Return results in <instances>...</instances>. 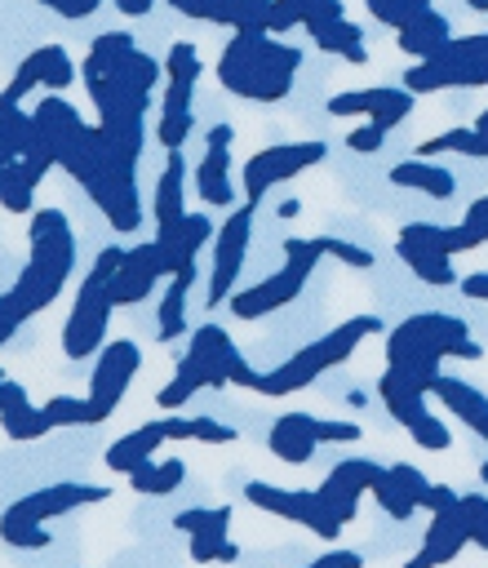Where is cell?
Masks as SVG:
<instances>
[{
  "label": "cell",
  "instance_id": "obj_1",
  "mask_svg": "<svg viewBox=\"0 0 488 568\" xmlns=\"http://www.w3.org/2000/svg\"><path fill=\"white\" fill-rule=\"evenodd\" d=\"M27 244H31V257L22 266V275L13 280L4 297V306L27 324L31 315H40L44 306L58 302L62 284L71 280L75 271V231L67 222V213L58 209H31V222H27Z\"/></svg>",
  "mask_w": 488,
  "mask_h": 568
},
{
  "label": "cell",
  "instance_id": "obj_2",
  "mask_svg": "<svg viewBox=\"0 0 488 568\" xmlns=\"http://www.w3.org/2000/svg\"><path fill=\"white\" fill-rule=\"evenodd\" d=\"M479 355H484V346L470 337L466 320L461 315H448V311L408 315L386 337V368L404 373L426 395H430L444 359H479Z\"/></svg>",
  "mask_w": 488,
  "mask_h": 568
},
{
  "label": "cell",
  "instance_id": "obj_3",
  "mask_svg": "<svg viewBox=\"0 0 488 568\" xmlns=\"http://www.w3.org/2000/svg\"><path fill=\"white\" fill-rule=\"evenodd\" d=\"M302 67V49L279 36L235 31L217 58V84L248 102H284L293 93V75Z\"/></svg>",
  "mask_w": 488,
  "mask_h": 568
},
{
  "label": "cell",
  "instance_id": "obj_4",
  "mask_svg": "<svg viewBox=\"0 0 488 568\" xmlns=\"http://www.w3.org/2000/svg\"><path fill=\"white\" fill-rule=\"evenodd\" d=\"M373 333H382V320L377 315H350V320H342L337 328H328L324 337H315V342H306L302 351H293L284 364H275L271 373H257V395H271V399H279V395H293V390H306L315 377H324L328 368H337V364H346L350 355H355V346L364 342V337H373Z\"/></svg>",
  "mask_w": 488,
  "mask_h": 568
},
{
  "label": "cell",
  "instance_id": "obj_5",
  "mask_svg": "<svg viewBox=\"0 0 488 568\" xmlns=\"http://www.w3.org/2000/svg\"><path fill=\"white\" fill-rule=\"evenodd\" d=\"M333 248H337V235H311V240H284V266L275 271V275H266V280H257V284H248V288H235L231 293V315L235 320H266L271 311H279V306H288V302H297L302 297V288H306V280H311V271H315V262L328 253L333 257Z\"/></svg>",
  "mask_w": 488,
  "mask_h": 568
},
{
  "label": "cell",
  "instance_id": "obj_6",
  "mask_svg": "<svg viewBox=\"0 0 488 568\" xmlns=\"http://www.w3.org/2000/svg\"><path fill=\"white\" fill-rule=\"evenodd\" d=\"M120 262H124V248L120 244H106L98 253V262L89 266L80 293L71 302V315L62 324V355L67 359H89V355H98L106 346L102 337H106V324H111V311H115L106 284H111V275H115Z\"/></svg>",
  "mask_w": 488,
  "mask_h": 568
},
{
  "label": "cell",
  "instance_id": "obj_7",
  "mask_svg": "<svg viewBox=\"0 0 488 568\" xmlns=\"http://www.w3.org/2000/svg\"><path fill=\"white\" fill-rule=\"evenodd\" d=\"M488 84V31L484 36H453L435 58L413 62L404 71V89L439 93V89H484Z\"/></svg>",
  "mask_w": 488,
  "mask_h": 568
},
{
  "label": "cell",
  "instance_id": "obj_8",
  "mask_svg": "<svg viewBox=\"0 0 488 568\" xmlns=\"http://www.w3.org/2000/svg\"><path fill=\"white\" fill-rule=\"evenodd\" d=\"M377 399L386 404V413L413 435V444L417 448H426V453H444L448 444H453V435H448V426L426 408V390L421 386H413L404 373H395V368H386L382 377H377Z\"/></svg>",
  "mask_w": 488,
  "mask_h": 568
},
{
  "label": "cell",
  "instance_id": "obj_9",
  "mask_svg": "<svg viewBox=\"0 0 488 568\" xmlns=\"http://www.w3.org/2000/svg\"><path fill=\"white\" fill-rule=\"evenodd\" d=\"M244 501L257 506V510H266V515H275V519H288V524L311 528L319 541H333V537L346 528V524L319 501L315 488H279V484H266V479H248V484H244Z\"/></svg>",
  "mask_w": 488,
  "mask_h": 568
},
{
  "label": "cell",
  "instance_id": "obj_10",
  "mask_svg": "<svg viewBox=\"0 0 488 568\" xmlns=\"http://www.w3.org/2000/svg\"><path fill=\"white\" fill-rule=\"evenodd\" d=\"M324 155H328V146H324V142H271V146L253 151V155L244 160V173H240L244 200H248V204H257L271 186H279V182H288V178H297L302 169L319 164Z\"/></svg>",
  "mask_w": 488,
  "mask_h": 568
},
{
  "label": "cell",
  "instance_id": "obj_11",
  "mask_svg": "<svg viewBox=\"0 0 488 568\" xmlns=\"http://www.w3.org/2000/svg\"><path fill=\"white\" fill-rule=\"evenodd\" d=\"M248 235H253V204H235V213H226V222L213 235V275H209V306L231 302L235 280L244 271V253H248Z\"/></svg>",
  "mask_w": 488,
  "mask_h": 568
},
{
  "label": "cell",
  "instance_id": "obj_12",
  "mask_svg": "<svg viewBox=\"0 0 488 568\" xmlns=\"http://www.w3.org/2000/svg\"><path fill=\"white\" fill-rule=\"evenodd\" d=\"M71 80H75L71 53H67L62 44H40V49H31V53L18 62V71L9 75V84L0 89V115L13 111V106H22V98H27L35 84H44L49 93H62Z\"/></svg>",
  "mask_w": 488,
  "mask_h": 568
},
{
  "label": "cell",
  "instance_id": "obj_13",
  "mask_svg": "<svg viewBox=\"0 0 488 568\" xmlns=\"http://www.w3.org/2000/svg\"><path fill=\"white\" fill-rule=\"evenodd\" d=\"M413 106H417V93L413 89H404V84H377V89H342V93H333L328 98V115H368V124H377V129H395V124H404L408 115H413Z\"/></svg>",
  "mask_w": 488,
  "mask_h": 568
},
{
  "label": "cell",
  "instance_id": "obj_14",
  "mask_svg": "<svg viewBox=\"0 0 488 568\" xmlns=\"http://www.w3.org/2000/svg\"><path fill=\"white\" fill-rule=\"evenodd\" d=\"M138 368H142V351H138V342H129V337L106 342V346L98 351L93 377H89V399H93V408H98L102 417L115 413V404L124 399V390H129V382H133Z\"/></svg>",
  "mask_w": 488,
  "mask_h": 568
},
{
  "label": "cell",
  "instance_id": "obj_15",
  "mask_svg": "<svg viewBox=\"0 0 488 568\" xmlns=\"http://www.w3.org/2000/svg\"><path fill=\"white\" fill-rule=\"evenodd\" d=\"M231 138H235L231 124H213V129L204 133V155H200V164L191 169V182H195V191H200V200H204L209 209H231V204H235Z\"/></svg>",
  "mask_w": 488,
  "mask_h": 568
},
{
  "label": "cell",
  "instance_id": "obj_16",
  "mask_svg": "<svg viewBox=\"0 0 488 568\" xmlns=\"http://www.w3.org/2000/svg\"><path fill=\"white\" fill-rule=\"evenodd\" d=\"M386 466L382 462H368V457H346V462H337L324 479H319V501L342 519V524H350L355 515H359V497L373 488V479L382 475Z\"/></svg>",
  "mask_w": 488,
  "mask_h": 568
},
{
  "label": "cell",
  "instance_id": "obj_17",
  "mask_svg": "<svg viewBox=\"0 0 488 568\" xmlns=\"http://www.w3.org/2000/svg\"><path fill=\"white\" fill-rule=\"evenodd\" d=\"M106 497H111L106 484L58 479V484H49V488H35V493L9 501V510L22 515V519H31V524H49L53 515H67V510H75V506H98V501H106Z\"/></svg>",
  "mask_w": 488,
  "mask_h": 568
},
{
  "label": "cell",
  "instance_id": "obj_18",
  "mask_svg": "<svg viewBox=\"0 0 488 568\" xmlns=\"http://www.w3.org/2000/svg\"><path fill=\"white\" fill-rule=\"evenodd\" d=\"M191 351H200L209 364H213V377H217V390L222 386H240V390H253L257 386V368L244 359V351L231 342V333L222 324H200L191 333Z\"/></svg>",
  "mask_w": 488,
  "mask_h": 568
},
{
  "label": "cell",
  "instance_id": "obj_19",
  "mask_svg": "<svg viewBox=\"0 0 488 568\" xmlns=\"http://www.w3.org/2000/svg\"><path fill=\"white\" fill-rule=\"evenodd\" d=\"M466 546H470V532L461 524V501H457L453 510H435L430 515V524L421 532V546L413 550L408 564L413 568H448Z\"/></svg>",
  "mask_w": 488,
  "mask_h": 568
},
{
  "label": "cell",
  "instance_id": "obj_20",
  "mask_svg": "<svg viewBox=\"0 0 488 568\" xmlns=\"http://www.w3.org/2000/svg\"><path fill=\"white\" fill-rule=\"evenodd\" d=\"M213 217L209 213H186L177 226H160L155 235V253H160V266H164V280L191 262H200V248L213 240Z\"/></svg>",
  "mask_w": 488,
  "mask_h": 568
},
{
  "label": "cell",
  "instance_id": "obj_21",
  "mask_svg": "<svg viewBox=\"0 0 488 568\" xmlns=\"http://www.w3.org/2000/svg\"><path fill=\"white\" fill-rule=\"evenodd\" d=\"M160 280H164V266H160V253H155V240H151V244H138V248H124V262L115 266L106 293H111L115 306H133V302H142Z\"/></svg>",
  "mask_w": 488,
  "mask_h": 568
},
{
  "label": "cell",
  "instance_id": "obj_22",
  "mask_svg": "<svg viewBox=\"0 0 488 568\" xmlns=\"http://www.w3.org/2000/svg\"><path fill=\"white\" fill-rule=\"evenodd\" d=\"M200 49L191 40H177L164 58V106L160 115H186L191 111V93L200 84Z\"/></svg>",
  "mask_w": 488,
  "mask_h": 568
},
{
  "label": "cell",
  "instance_id": "obj_23",
  "mask_svg": "<svg viewBox=\"0 0 488 568\" xmlns=\"http://www.w3.org/2000/svg\"><path fill=\"white\" fill-rule=\"evenodd\" d=\"M430 395L461 422V426H470L479 439H488V395L479 390V386H470L466 377H453V373H439L435 377V386H430Z\"/></svg>",
  "mask_w": 488,
  "mask_h": 568
},
{
  "label": "cell",
  "instance_id": "obj_24",
  "mask_svg": "<svg viewBox=\"0 0 488 568\" xmlns=\"http://www.w3.org/2000/svg\"><path fill=\"white\" fill-rule=\"evenodd\" d=\"M195 390H217V377H213V364H209L200 351H191V346H186V355L177 359L173 377L155 390V404H160V408H182Z\"/></svg>",
  "mask_w": 488,
  "mask_h": 568
},
{
  "label": "cell",
  "instance_id": "obj_25",
  "mask_svg": "<svg viewBox=\"0 0 488 568\" xmlns=\"http://www.w3.org/2000/svg\"><path fill=\"white\" fill-rule=\"evenodd\" d=\"M266 448L288 462V466H306L319 448V439L311 435V413H279L271 422V435H266Z\"/></svg>",
  "mask_w": 488,
  "mask_h": 568
},
{
  "label": "cell",
  "instance_id": "obj_26",
  "mask_svg": "<svg viewBox=\"0 0 488 568\" xmlns=\"http://www.w3.org/2000/svg\"><path fill=\"white\" fill-rule=\"evenodd\" d=\"M169 439V430H164V417L160 422H142L138 430H129V435H120L111 448H106V470H115V475H133L138 466H146L151 457H155V448Z\"/></svg>",
  "mask_w": 488,
  "mask_h": 568
},
{
  "label": "cell",
  "instance_id": "obj_27",
  "mask_svg": "<svg viewBox=\"0 0 488 568\" xmlns=\"http://www.w3.org/2000/svg\"><path fill=\"white\" fill-rule=\"evenodd\" d=\"M448 40H453V22H448L439 9H421V13H417V18H408V22L399 27V36H395V44H399L413 62L435 58Z\"/></svg>",
  "mask_w": 488,
  "mask_h": 568
},
{
  "label": "cell",
  "instance_id": "obj_28",
  "mask_svg": "<svg viewBox=\"0 0 488 568\" xmlns=\"http://www.w3.org/2000/svg\"><path fill=\"white\" fill-rule=\"evenodd\" d=\"M182 195H186V160H182V151H169V160L155 178V209H151L155 226H177L186 217Z\"/></svg>",
  "mask_w": 488,
  "mask_h": 568
},
{
  "label": "cell",
  "instance_id": "obj_29",
  "mask_svg": "<svg viewBox=\"0 0 488 568\" xmlns=\"http://www.w3.org/2000/svg\"><path fill=\"white\" fill-rule=\"evenodd\" d=\"M195 275H200V262H191V266H182V271H173V275L164 280V302H160V315H155V320H160V324H155L160 342H173V337L186 333V297H191Z\"/></svg>",
  "mask_w": 488,
  "mask_h": 568
},
{
  "label": "cell",
  "instance_id": "obj_30",
  "mask_svg": "<svg viewBox=\"0 0 488 568\" xmlns=\"http://www.w3.org/2000/svg\"><path fill=\"white\" fill-rule=\"evenodd\" d=\"M306 36L315 40V49L319 53H333V58H342V62H364L368 58V49H364V31L342 13V18H328V22H315V27H306Z\"/></svg>",
  "mask_w": 488,
  "mask_h": 568
},
{
  "label": "cell",
  "instance_id": "obj_31",
  "mask_svg": "<svg viewBox=\"0 0 488 568\" xmlns=\"http://www.w3.org/2000/svg\"><path fill=\"white\" fill-rule=\"evenodd\" d=\"M395 253H399V262L421 280V284H430V288H448V284H457L461 275L453 271V257L448 253H439V248H426V244H413V240H395Z\"/></svg>",
  "mask_w": 488,
  "mask_h": 568
},
{
  "label": "cell",
  "instance_id": "obj_32",
  "mask_svg": "<svg viewBox=\"0 0 488 568\" xmlns=\"http://www.w3.org/2000/svg\"><path fill=\"white\" fill-rule=\"evenodd\" d=\"M390 182H395V186H404V191H421V195H430V200H448V195L457 191L453 173H448L444 164L421 160V155H413V160L395 164V169H390Z\"/></svg>",
  "mask_w": 488,
  "mask_h": 568
},
{
  "label": "cell",
  "instance_id": "obj_33",
  "mask_svg": "<svg viewBox=\"0 0 488 568\" xmlns=\"http://www.w3.org/2000/svg\"><path fill=\"white\" fill-rule=\"evenodd\" d=\"M182 479H186V462L182 457H164V462L151 457L146 466H138L129 475V488L142 493V497H169V493L182 488Z\"/></svg>",
  "mask_w": 488,
  "mask_h": 568
},
{
  "label": "cell",
  "instance_id": "obj_34",
  "mask_svg": "<svg viewBox=\"0 0 488 568\" xmlns=\"http://www.w3.org/2000/svg\"><path fill=\"white\" fill-rule=\"evenodd\" d=\"M138 44H133V36L129 31H102V36H93V44H89V53H84V80H102V75H111L115 71V62L124 58V53H133Z\"/></svg>",
  "mask_w": 488,
  "mask_h": 568
},
{
  "label": "cell",
  "instance_id": "obj_35",
  "mask_svg": "<svg viewBox=\"0 0 488 568\" xmlns=\"http://www.w3.org/2000/svg\"><path fill=\"white\" fill-rule=\"evenodd\" d=\"M444 151L470 155V160H488V133H479L475 124H466V129H448V133H435V138L417 142V155H421V160L444 155Z\"/></svg>",
  "mask_w": 488,
  "mask_h": 568
},
{
  "label": "cell",
  "instance_id": "obj_36",
  "mask_svg": "<svg viewBox=\"0 0 488 568\" xmlns=\"http://www.w3.org/2000/svg\"><path fill=\"white\" fill-rule=\"evenodd\" d=\"M266 9H271V0H213L209 22L231 27V31H262L266 36Z\"/></svg>",
  "mask_w": 488,
  "mask_h": 568
},
{
  "label": "cell",
  "instance_id": "obj_37",
  "mask_svg": "<svg viewBox=\"0 0 488 568\" xmlns=\"http://www.w3.org/2000/svg\"><path fill=\"white\" fill-rule=\"evenodd\" d=\"M160 75H164V67H160L151 53L133 49V53H124V58L115 62V71H111L106 80H115V84L129 89V93H151V89L160 84Z\"/></svg>",
  "mask_w": 488,
  "mask_h": 568
},
{
  "label": "cell",
  "instance_id": "obj_38",
  "mask_svg": "<svg viewBox=\"0 0 488 568\" xmlns=\"http://www.w3.org/2000/svg\"><path fill=\"white\" fill-rule=\"evenodd\" d=\"M35 186H40V182L27 173V164H22V160L0 164V204H4L9 213H31Z\"/></svg>",
  "mask_w": 488,
  "mask_h": 568
},
{
  "label": "cell",
  "instance_id": "obj_39",
  "mask_svg": "<svg viewBox=\"0 0 488 568\" xmlns=\"http://www.w3.org/2000/svg\"><path fill=\"white\" fill-rule=\"evenodd\" d=\"M44 408V422L49 426H98V422H106L98 408H93V399L84 395H53V399H44L40 404Z\"/></svg>",
  "mask_w": 488,
  "mask_h": 568
},
{
  "label": "cell",
  "instance_id": "obj_40",
  "mask_svg": "<svg viewBox=\"0 0 488 568\" xmlns=\"http://www.w3.org/2000/svg\"><path fill=\"white\" fill-rule=\"evenodd\" d=\"M231 515H235L231 506H213V510L191 506V510L173 515V528L186 532V537H231Z\"/></svg>",
  "mask_w": 488,
  "mask_h": 568
},
{
  "label": "cell",
  "instance_id": "obj_41",
  "mask_svg": "<svg viewBox=\"0 0 488 568\" xmlns=\"http://www.w3.org/2000/svg\"><path fill=\"white\" fill-rule=\"evenodd\" d=\"M169 439H200V444H235V426H222L217 417H164Z\"/></svg>",
  "mask_w": 488,
  "mask_h": 568
},
{
  "label": "cell",
  "instance_id": "obj_42",
  "mask_svg": "<svg viewBox=\"0 0 488 568\" xmlns=\"http://www.w3.org/2000/svg\"><path fill=\"white\" fill-rule=\"evenodd\" d=\"M31 138H35L31 115H22V106L4 111V115H0V164L22 160V155H27V146H31Z\"/></svg>",
  "mask_w": 488,
  "mask_h": 568
},
{
  "label": "cell",
  "instance_id": "obj_43",
  "mask_svg": "<svg viewBox=\"0 0 488 568\" xmlns=\"http://www.w3.org/2000/svg\"><path fill=\"white\" fill-rule=\"evenodd\" d=\"M0 541L13 546V550H44L53 537H49L44 524H31V519H22V515H13L4 506V515H0Z\"/></svg>",
  "mask_w": 488,
  "mask_h": 568
},
{
  "label": "cell",
  "instance_id": "obj_44",
  "mask_svg": "<svg viewBox=\"0 0 488 568\" xmlns=\"http://www.w3.org/2000/svg\"><path fill=\"white\" fill-rule=\"evenodd\" d=\"M404 240L413 244H426V248H439V253H466V240H461V226H439V222H408L399 231Z\"/></svg>",
  "mask_w": 488,
  "mask_h": 568
},
{
  "label": "cell",
  "instance_id": "obj_45",
  "mask_svg": "<svg viewBox=\"0 0 488 568\" xmlns=\"http://www.w3.org/2000/svg\"><path fill=\"white\" fill-rule=\"evenodd\" d=\"M0 426H4V435L9 439H18V444H31V439H40V435H49L53 426L44 422V408H35L31 399L27 404H18V408H9L4 417H0Z\"/></svg>",
  "mask_w": 488,
  "mask_h": 568
},
{
  "label": "cell",
  "instance_id": "obj_46",
  "mask_svg": "<svg viewBox=\"0 0 488 568\" xmlns=\"http://www.w3.org/2000/svg\"><path fill=\"white\" fill-rule=\"evenodd\" d=\"M364 9H368V18H377L382 27H404L408 18H417L421 9H430V0H364Z\"/></svg>",
  "mask_w": 488,
  "mask_h": 568
},
{
  "label": "cell",
  "instance_id": "obj_47",
  "mask_svg": "<svg viewBox=\"0 0 488 568\" xmlns=\"http://www.w3.org/2000/svg\"><path fill=\"white\" fill-rule=\"evenodd\" d=\"M368 493H373V501H377V506H382L390 519H413V510H417V506H413V501H408V497L395 488V479H390V466H386V470L373 479V488H368Z\"/></svg>",
  "mask_w": 488,
  "mask_h": 568
},
{
  "label": "cell",
  "instance_id": "obj_48",
  "mask_svg": "<svg viewBox=\"0 0 488 568\" xmlns=\"http://www.w3.org/2000/svg\"><path fill=\"white\" fill-rule=\"evenodd\" d=\"M461 524L470 532V546L488 550V497L484 493H461Z\"/></svg>",
  "mask_w": 488,
  "mask_h": 568
},
{
  "label": "cell",
  "instance_id": "obj_49",
  "mask_svg": "<svg viewBox=\"0 0 488 568\" xmlns=\"http://www.w3.org/2000/svg\"><path fill=\"white\" fill-rule=\"evenodd\" d=\"M390 479H395V488L421 510V501H426V493H430V479H426L413 462H390Z\"/></svg>",
  "mask_w": 488,
  "mask_h": 568
},
{
  "label": "cell",
  "instance_id": "obj_50",
  "mask_svg": "<svg viewBox=\"0 0 488 568\" xmlns=\"http://www.w3.org/2000/svg\"><path fill=\"white\" fill-rule=\"evenodd\" d=\"M191 559L195 564H235L240 546L231 537H191Z\"/></svg>",
  "mask_w": 488,
  "mask_h": 568
},
{
  "label": "cell",
  "instance_id": "obj_51",
  "mask_svg": "<svg viewBox=\"0 0 488 568\" xmlns=\"http://www.w3.org/2000/svg\"><path fill=\"white\" fill-rule=\"evenodd\" d=\"M306 22V0H271L266 9V36H284Z\"/></svg>",
  "mask_w": 488,
  "mask_h": 568
},
{
  "label": "cell",
  "instance_id": "obj_52",
  "mask_svg": "<svg viewBox=\"0 0 488 568\" xmlns=\"http://www.w3.org/2000/svg\"><path fill=\"white\" fill-rule=\"evenodd\" d=\"M457 226H461L466 248H484V244H488V195H479V200L466 209V217H461Z\"/></svg>",
  "mask_w": 488,
  "mask_h": 568
},
{
  "label": "cell",
  "instance_id": "obj_53",
  "mask_svg": "<svg viewBox=\"0 0 488 568\" xmlns=\"http://www.w3.org/2000/svg\"><path fill=\"white\" fill-rule=\"evenodd\" d=\"M191 129H195V115H191V111H186V115H160L155 142H160L164 151H182V142L191 138Z\"/></svg>",
  "mask_w": 488,
  "mask_h": 568
},
{
  "label": "cell",
  "instance_id": "obj_54",
  "mask_svg": "<svg viewBox=\"0 0 488 568\" xmlns=\"http://www.w3.org/2000/svg\"><path fill=\"white\" fill-rule=\"evenodd\" d=\"M382 142H386V129H377V124H364V129L346 133V146L355 155H373V151H382Z\"/></svg>",
  "mask_w": 488,
  "mask_h": 568
},
{
  "label": "cell",
  "instance_id": "obj_55",
  "mask_svg": "<svg viewBox=\"0 0 488 568\" xmlns=\"http://www.w3.org/2000/svg\"><path fill=\"white\" fill-rule=\"evenodd\" d=\"M306 568H364V555L359 550H324Z\"/></svg>",
  "mask_w": 488,
  "mask_h": 568
},
{
  "label": "cell",
  "instance_id": "obj_56",
  "mask_svg": "<svg viewBox=\"0 0 488 568\" xmlns=\"http://www.w3.org/2000/svg\"><path fill=\"white\" fill-rule=\"evenodd\" d=\"M457 501H461V493H453L448 484H430V493H426L421 510H430V515H435V510H453Z\"/></svg>",
  "mask_w": 488,
  "mask_h": 568
},
{
  "label": "cell",
  "instance_id": "obj_57",
  "mask_svg": "<svg viewBox=\"0 0 488 568\" xmlns=\"http://www.w3.org/2000/svg\"><path fill=\"white\" fill-rule=\"evenodd\" d=\"M18 404H27V386L0 373V417H4L9 408H18Z\"/></svg>",
  "mask_w": 488,
  "mask_h": 568
},
{
  "label": "cell",
  "instance_id": "obj_58",
  "mask_svg": "<svg viewBox=\"0 0 488 568\" xmlns=\"http://www.w3.org/2000/svg\"><path fill=\"white\" fill-rule=\"evenodd\" d=\"M457 288H461L466 297H475V302H488V271H475V275H461V280H457Z\"/></svg>",
  "mask_w": 488,
  "mask_h": 568
},
{
  "label": "cell",
  "instance_id": "obj_59",
  "mask_svg": "<svg viewBox=\"0 0 488 568\" xmlns=\"http://www.w3.org/2000/svg\"><path fill=\"white\" fill-rule=\"evenodd\" d=\"M169 4H173V9L182 13V18H195V22H209V4H213V0H169Z\"/></svg>",
  "mask_w": 488,
  "mask_h": 568
},
{
  "label": "cell",
  "instance_id": "obj_60",
  "mask_svg": "<svg viewBox=\"0 0 488 568\" xmlns=\"http://www.w3.org/2000/svg\"><path fill=\"white\" fill-rule=\"evenodd\" d=\"M115 9H120L124 18H142V13L155 9V0H115Z\"/></svg>",
  "mask_w": 488,
  "mask_h": 568
},
{
  "label": "cell",
  "instance_id": "obj_61",
  "mask_svg": "<svg viewBox=\"0 0 488 568\" xmlns=\"http://www.w3.org/2000/svg\"><path fill=\"white\" fill-rule=\"evenodd\" d=\"M297 209H302V204H297V200H284V204H279V213H275V217H297Z\"/></svg>",
  "mask_w": 488,
  "mask_h": 568
},
{
  "label": "cell",
  "instance_id": "obj_62",
  "mask_svg": "<svg viewBox=\"0 0 488 568\" xmlns=\"http://www.w3.org/2000/svg\"><path fill=\"white\" fill-rule=\"evenodd\" d=\"M466 4H470V9H484V13H488V0H466Z\"/></svg>",
  "mask_w": 488,
  "mask_h": 568
},
{
  "label": "cell",
  "instance_id": "obj_63",
  "mask_svg": "<svg viewBox=\"0 0 488 568\" xmlns=\"http://www.w3.org/2000/svg\"><path fill=\"white\" fill-rule=\"evenodd\" d=\"M479 479H484V484H488V462H484V466H479Z\"/></svg>",
  "mask_w": 488,
  "mask_h": 568
},
{
  "label": "cell",
  "instance_id": "obj_64",
  "mask_svg": "<svg viewBox=\"0 0 488 568\" xmlns=\"http://www.w3.org/2000/svg\"><path fill=\"white\" fill-rule=\"evenodd\" d=\"M404 568H413V564H404Z\"/></svg>",
  "mask_w": 488,
  "mask_h": 568
}]
</instances>
